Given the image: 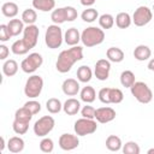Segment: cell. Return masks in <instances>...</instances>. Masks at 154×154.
Segmentation results:
<instances>
[{
	"instance_id": "6da1fadb",
	"label": "cell",
	"mask_w": 154,
	"mask_h": 154,
	"mask_svg": "<svg viewBox=\"0 0 154 154\" xmlns=\"http://www.w3.org/2000/svg\"><path fill=\"white\" fill-rule=\"evenodd\" d=\"M82 59H83V48L79 46H72L71 48L60 52L55 63V69L60 73H66L71 70L75 63Z\"/></svg>"
},
{
	"instance_id": "7a4b0ae2",
	"label": "cell",
	"mask_w": 154,
	"mask_h": 154,
	"mask_svg": "<svg viewBox=\"0 0 154 154\" xmlns=\"http://www.w3.org/2000/svg\"><path fill=\"white\" fill-rule=\"evenodd\" d=\"M105 40V32L97 26H88L81 34V41L85 47H94L102 43Z\"/></svg>"
},
{
	"instance_id": "3957f363",
	"label": "cell",
	"mask_w": 154,
	"mask_h": 154,
	"mask_svg": "<svg viewBox=\"0 0 154 154\" xmlns=\"http://www.w3.org/2000/svg\"><path fill=\"white\" fill-rule=\"evenodd\" d=\"M64 40L63 36V30L58 24H52L47 28L46 34H45V42L48 48L51 49H57L61 46Z\"/></svg>"
},
{
	"instance_id": "277c9868",
	"label": "cell",
	"mask_w": 154,
	"mask_h": 154,
	"mask_svg": "<svg viewBox=\"0 0 154 154\" xmlns=\"http://www.w3.org/2000/svg\"><path fill=\"white\" fill-rule=\"evenodd\" d=\"M130 90L132 96L141 103H149L153 99V91L144 82H135Z\"/></svg>"
},
{
	"instance_id": "5b68a950",
	"label": "cell",
	"mask_w": 154,
	"mask_h": 154,
	"mask_svg": "<svg viewBox=\"0 0 154 154\" xmlns=\"http://www.w3.org/2000/svg\"><path fill=\"white\" fill-rule=\"evenodd\" d=\"M42 89H43V79H42V77L38 76V75H32L25 82L24 94L30 99H35L41 94Z\"/></svg>"
},
{
	"instance_id": "8992f818",
	"label": "cell",
	"mask_w": 154,
	"mask_h": 154,
	"mask_svg": "<svg viewBox=\"0 0 154 154\" xmlns=\"http://www.w3.org/2000/svg\"><path fill=\"white\" fill-rule=\"evenodd\" d=\"M54 125H55V122H54L53 117L43 116L35 122L32 129H34V132L37 137H45L54 129Z\"/></svg>"
},
{
	"instance_id": "52a82bcc",
	"label": "cell",
	"mask_w": 154,
	"mask_h": 154,
	"mask_svg": "<svg viewBox=\"0 0 154 154\" xmlns=\"http://www.w3.org/2000/svg\"><path fill=\"white\" fill-rule=\"evenodd\" d=\"M75 132L77 136H87L90 134H94L97 129V124L94 119H89V118H81L77 119L75 122Z\"/></svg>"
},
{
	"instance_id": "ba28073f",
	"label": "cell",
	"mask_w": 154,
	"mask_h": 154,
	"mask_svg": "<svg viewBox=\"0 0 154 154\" xmlns=\"http://www.w3.org/2000/svg\"><path fill=\"white\" fill-rule=\"evenodd\" d=\"M43 63V58L40 53H31L25 59H23L20 64V69L25 73H32L35 72Z\"/></svg>"
},
{
	"instance_id": "9c48e42d",
	"label": "cell",
	"mask_w": 154,
	"mask_h": 154,
	"mask_svg": "<svg viewBox=\"0 0 154 154\" xmlns=\"http://www.w3.org/2000/svg\"><path fill=\"white\" fill-rule=\"evenodd\" d=\"M153 18L152 10L147 6H140L135 10L132 14V22L136 26H144L147 25Z\"/></svg>"
},
{
	"instance_id": "30bf717a",
	"label": "cell",
	"mask_w": 154,
	"mask_h": 154,
	"mask_svg": "<svg viewBox=\"0 0 154 154\" xmlns=\"http://www.w3.org/2000/svg\"><path fill=\"white\" fill-rule=\"evenodd\" d=\"M38 34H40L38 26H36L35 24H30V25H26L24 28L23 41L25 42V45L28 46L29 49H31L36 46L37 40H38Z\"/></svg>"
},
{
	"instance_id": "8fae6325",
	"label": "cell",
	"mask_w": 154,
	"mask_h": 154,
	"mask_svg": "<svg viewBox=\"0 0 154 154\" xmlns=\"http://www.w3.org/2000/svg\"><path fill=\"white\" fill-rule=\"evenodd\" d=\"M109 71H111V63L107 59H99L95 64V69H94V73L95 77L99 81H106L109 76Z\"/></svg>"
},
{
	"instance_id": "7c38bea8",
	"label": "cell",
	"mask_w": 154,
	"mask_h": 154,
	"mask_svg": "<svg viewBox=\"0 0 154 154\" xmlns=\"http://www.w3.org/2000/svg\"><path fill=\"white\" fill-rule=\"evenodd\" d=\"M79 144V140L77 135L72 134H63L59 137V147L63 150H72L77 148Z\"/></svg>"
},
{
	"instance_id": "4fadbf2b",
	"label": "cell",
	"mask_w": 154,
	"mask_h": 154,
	"mask_svg": "<svg viewBox=\"0 0 154 154\" xmlns=\"http://www.w3.org/2000/svg\"><path fill=\"white\" fill-rule=\"evenodd\" d=\"M116 116H117L116 111L112 107H100V108H96L95 111V119L101 124L112 122L116 118Z\"/></svg>"
},
{
	"instance_id": "5bb4252c",
	"label": "cell",
	"mask_w": 154,
	"mask_h": 154,
	"mask_svg": "<svg viewBox=\"0 0 154 154\" xmlns=\"http://www.w3.org/2000/svg\"><path fill=\"white\" fill-rule=\"evenodd\" d=\"M63 93L67 96H75L79 91V83L75 78H67L61 84Z\"/></svg>"
},
{
	"instance_id": "9a60e30c",
	"label": "cell",
	"mask_w": 154,
	"mask_h": 154,
	"mask_svg": "<svg viewBox=\"0 0 154 154\" xmlns=\"http://www.w3.org/2000/svg\"><path fill=\"white\" fill-rule=\"evenodd\" d=\"M79 109H81V102L75 97L67 99L63 105V111L67 116H75L79 112Z\"/></svg>"
},
{
	"instance_id": "2e32d148",
	"label": "cell",
	"mask_w": 154,
	"mask_h": 154,
	"mask_svg": "<svg viewBox=\"0 0 154 154\" xmlns=\"http://www.w3.org/2000/svg\"><path fill=\"white\" fill-rule=\"evenodd\" d=\"M64 41H65L66 45H69L71 47L72 46H77L78 42L81 41V34H79L78 29H76V28L67 29L65 31V34H64Z\"/></svg>"
},
{
	"instance_id": "e0dca14e",
	"label": "cell",
	"mask_w": 154,
	"mask_h": 154,
	"mask_svg": "<svg viewBox=\"0 0 154 154\" xmlns=\"http://www.w3.org/2000/svg\"><path fill=\"white\" fill-rule=\"evenodd\" d=\"M150 55H152V51L146 45H138L134 51V58L138 61H144L149 59Z\"/></svg>"
},
{
	"instance_id": "ac0fdd59",
	"label": "cell",
	"mask_w": 154,
	"mask_h": 154,
	"mask_svg": "<svg viewBox=\"0 0 154 154\" xmlns=\"http://www.w3.org/2000/svg\"><path fill=\"white\" fill-rule=\"evenodd\" d=\"M32 7L42 12H49L54 10L55 1L54 0H32Z\"/></svg>"
},
{
	"instance_id": "d6986e66",
	"label": "cell",
	"mask_w": 154,
	"mask_h": 154,
	"mask_svg": "<svg viewBox=\"0 0 154 154\" xmlns=\"http://www.w3.org/2000/svg\"><path fill=\"white\" fill-rule=\"evenodd\" d=\"M7 148L11 153H20L24 149V141L22 137L13 136L7 142Z\"/></svg>"
},
{
	"instance_id": "ffe728a7",
	"label": "cell",
	"mask_w": 154,
	"mask_h": 154,
	"mask_svg": "<svg viewBox=\"0 0 154 154\" xmlns=\"http://www.w3.org/2000/svg\"><path fill=\"white\" fill-rule=\"evenodd\" d=\"M106 55L112 63H120L124 60V52L118 47H109L106 52Z\"/></svg>"
},
{
	"instance_id": "44dd1931",
	"label": "cell",
	"mask_w": 154,
	"mask_h": 154,
	"mask_svg": "<svg viewBox=\"0 0 154 154\" xmlns=\"http://www.w3.org/2000/svg\"><path fill=\"white\" fill-rule=\"evenodd\" d=\"M79 96H81V100L84 101L85 103H91L96 99V93H95V89L93 87L87 85V87H83L82 88Z\"/></svg>"
},
{
	"instance_id": "7402d4cb",
	"label": "cell",
	"mask_w": 154,
	"mask_h": 154,
	"mask_svg": "<svg viewBox=\"0 0 154 154\" xmlns=\"http://www.w3.org/2000/svg\"><path fill=\"white\" fill-rule=\"evenodd\" d=\"M93 77V71L89 66L87 65H82L78 67L77 70V79L82 83H88Z\"/></svg>"
},
{
	"instance_id": "603a6c76",
	"label": "cell",
	"mask_w": 154,
	"mask_h": 154,
	"mask_svg": "<svg viewBox=\"0 0 154 154\" xmlns=\"http://www.w3.org/2000/svg\"><path fill=\"white\" fill-rule=\"evenodd\" d=\"M123 147L122 144V140L120 137L116 136V135H109L107 138H106V148L111 152H118Z\"/></svg>"
},
{
	"instance_id": "cb8c5ba5",
	"label": "cell",
	"mask_w": 154,
	"mask_h": 154,
	"mask_svg": "<svg viewBox=\"0 0 154 154\" xmlns=\"http://www.w3.org/2000/svg\"><path fill=\"white\" fill-rule=\"evenodd\" d=\"M131 23H132V19L128 12H120L116 17V24L119 29H126L131 25Z\"/></svg>"
},
{
	"instance_id": "d4e9b609",
	"label": "cell",
	"mask_w": 154,
	"mask_h": 154,
	"mask_svg": "<svg viewBox=\"0 0 154 154\" xmlns=\"http://www.w3.org/2000/svg\"><path fill=\"white\" fill-rule=\"evenodd\" d=\"M7 26L12 34V36H18L24 31V22L22 19H11L7 23Z\"/></svg>"
},
{
	"instance_id": "484cf974",
	"label": "cell",
	"mask_w": 154,
	"mask_h": 154,
	"mask_svg": "<svg viewBox=\"0 0 154 154\" xmlns=\"http://www.w3.org/2000/svg\"><path fill=\"white\" fill-rule=\"evenodd\" d=\"M17 71H18V64H17L16 60L8 59V60H6L4 63V65H2V72H4L5 76L12 77V76H14L17 73Z\"/></svg>"
},
{
	"instance_id": "4316f807",
	"label": "cell",
	"mask_w": 154,
	"mask_h": 154,
	"mask_svg": "<svg viewBox=\"0 0 154 154\" xmlns=\"http://www.w3.org/2000/svg\"><path fill=\"white\" fill-rule=\"evenodd\" d=\"M1 12L5 17H8V18H13L18 14V6L17 4L12 2V1H8V2H5L2 6H1Z\"/></svg>"
},
{
	"instance_id": "83f0119b",
	"label": "cell",
	"mask_w": 154,
	"mask_h": 154,
	"mask_svg": "<svg viewBox=\"0 0 154 154\" xmlns=\"http://www.w3.org/2000/svg\"><path fill=\"white\" fill-rule=\"evenodd\" d=\"M51 19L54 24H63L64 22H67L66 19V11H65V7H60V8H57V10H53L52 13H51Z\"/></svg>"
},
{
	"instance_id": "f1b7e54d",
	"label": "cell",
	"mask_w": 154,
	"mask_h": 154,
	"mask_svg": "<svg viewBox=\"0 0 154 154\" xmlns=\"http://www.w3.org/2000/svg\"><path fill=\"white\" fill-rule=\"evenodd\" d=\"M11 51H12V53L16 54V55H24V54H26L30 49L28 48V46L25 45V42H24L23 38H22V40H17V41H14V42L12 43Z\"/></svg>"
},
{
	"instance_id": "f546056e",
	"label": "cell",
	"mask_w": 154,
	"mask_h": 154,
	"mask_svg": "<svg viewBox=\"0 0 154 154\" xmlns=\"http://www.w3.org/2000/svg\"><path fill=\"white\" fill-rule=\"evenodd\" d=\"M135 73L130 70H125L120 73V83L125 88H131L132 84L135 83Z\"/></svg>"
},
{
	"instance_id": "4dcf8cb0",
	"label": "cell",
	"mask_w": 154,
	"mask_h": 154,
	"mask_svg": "<svg viewBox=\"0 0 154 154\" xmlns=\"http://www.w3.org/2000/svg\"><path fill=\"white\" fill-rule=\"evenodd\" d=\"M46 108H47V111H48L49 113L55 114V113H59V112L63 109V105H61V102H60L59 99H57V97H51V99H48L47 102H46Z\"/></svg>"
},
{
	"instance_id": "1f68e13d",
	"label": "cell",
	"mask_w": 154,
	"mask_h": 154,
	"mask_svg": "<svg viewBox=\"0 0 154 154\" xmlns=\"http://www.w3.org/2000/svg\"><path fill=\"white\" fill-rule=\"evenodd\" d=\"M124 99V94L118 88H109L108 90V103H120Z\"/></svg>"
},
{
	"instance_id": "d6a6232c",
	"label": "cell",
	"mask_w": 154,
	"mask_h": 154,
	"mask_svg": "<svg viewBox=\"0 0 154 154\" xmlns=\"http://www.w3.org/2000/svg\"><path fill=\"white\" fill-rule=\"evenodd\" d=\"M81 18L87 22V23H93L94 20H96L99 18V13H97V10L96 8H93V7H89L87 10H84L81 14Z\"/></svg>"
},
{
	"instance_id": "836d02e7",
	"label": "cell",
	"mask_w": 154,
	"mask_h": 154,
	"mask_svg": "<svg viewBox=\"0 0 154 154\" xmlns=\"http://www.w3.org/2000/svg\"><path fill=\"white\" fill-rule=\"evenodd\" d=\"M37 19V13L35 10L32 8H26L23 11L22 13V20L26 24V25H30V24H34Z\"/></svg>"
},
{
	"instance_id": "e575fe53",
	"label": "cell",
	"mask_w": 154,
	"mask_h": 154,
	"mask_svg": "<svg viewBox=\"0 0 154 154\" xmlns=\"http://www.w3.org/2000/svg\"><path fill=\"white\" fill-rule=\"evenodd\" d=\"M32 116H34V114H32L29 109H26V108L23 106L22 108H18V109L16 111V113H14V119H17V120H22V122H26V123H30Z\"/></svg>"
},
{
	"instance_id": "d590c367",
	"label": "cell",
	"mask_w": 154,
	"mask_h": 154,
	"mask_svg": "<svg viewBox=\"0 0 154 154\" xmlns=\"http://www.w3.org/2000/svg\"><path fill=\"white\" fill-rule=\"evenodd\" d=\"M99 24L102 29H111L114 25V18L109 13H103L99 17Z\"/></svg>"
},
{
	"instance_id": "8d00e7d4",
	"label": "cell",
	"mask_w": 154,
	"mask_h": 154,
	"mask_svg": "<svg viewBox=\"0 0 154 154\" xmlns=\"http://www.w3.org/2000/svg\"><path fill=\"white\" fill-rule=\"evenodd\" d=\"M12 129L17 135H24L29 129V123L14 119L12 123Z\"/></svg>"
},
{
	"instance_id": "74e56055",
	"label": "cell",
	"mask_w": 154,
	"mask_h": 154,
	"mask_svg": "<svg viewBox=\"0 0 154 154\" xmlns=\"http://www.w3.org/2000/svg\"><path fill=\"white\" fill-rule=\"evenodd\" d=\"M122 149H123V153H124V154H140V152H141L140 146H138L136 142H134V141L126 142V143L122 147Z\"/></svg>"
},
{
	"instance_id": "f35d334b",
	"label": "cell",
	"mask_w": 154,
	"mask_h": 154,
	"mask_svg": "<svg viewBox=\"0 0 154 154\" xmlns=\"http://www.w3.org/2000/svg\"><path fill=\"white\" fill-rule=\"evenodd\" d=\"M40 149L43 153H52L53 149H54V142H53V140L52 138H48V137H45L43 140H41V142H40Z\"/></svg>"
},
{
	"instance_id": "ab89813d",
	"label": "cell",
	"mask_w": 154,
	"mask_h": 154,
	"mask_svg": "<svg viewBox=\"0 0 154 154\" xmlns=\"http://www.w3.org/2000/svg\"><path fill=\"white\" fill-rule=\"evenodd\" d=\"M24 107L26 109H29L32 114H37L40 111H41V103L36 100H29L24 103Z\"/></svg>"
},
{
	"instance_id": "60d3db41",
	"label": "cell",
	"mask_w": 154,
	"mask_h": 154,
	"mask_svg": "<svg viewBox=\"0 0 154 154\" xmlns=\"http://www.w3.org/2000/svg\"><path fill=\"white\" fill-rule=\"evenodd\" d=\"M12 37V34L7 26V24H1L0 25V41L6 42Z\"/></svg>"
},
{
	"instance_id": "b9f144b4",
	"label": "cell",
	"mask_w": 154,
	"mask_h": 154,
	"mask_svg": "<svg viewBox=\"0 0 154 154\" xmlns=\"http://www.w3.org/2000/svg\"><path fill=\"white\" fill-rule=\"evenodd\" d=\"M95 111H96V109H95L93 106L87 105V106H84V107L81 109V114H82V117H84V118L94 119V118H95Z\"/></svg>"
},
{
	"instance_id": "7bdbcfd3",
	"label": "cell",
	"mask_w": 154,
	"mask_h": 154,
	"mask_svg": "<svg viewBox=\"0 0 154 154\" xmlns=\"http://www.w3.org/2000/svg\"><path fill=\"white\" fill-rule=\"evenodd\" d=\"M65 11H66V19L67 22H72L77 18L78 13H77V10L72 6H65Z\"/></svg>"
},
{
	"instance_id": "ee69618b",
	"label": "cell",
	"mask_w": 154,
	"mask_h": 154,
	"mask_svg": "<svg viewBox=\"0 0 154 154\" xmlns=\"http://www.w3.org/2000/svg\"><path fill=\"white\" fill-rule=\"evenodd\" d=\"M108 90H109V88H102V89H100V91L97 94L99 100L102 103H108Z\"/></svg>"
},
{
	"instance_id": "f6af8a7d",
	"label": "cell",
	"mask_w": 154,
	"mask_h": 154,
	"mask_svg": "<svg viewBox=\"0 0 154 154\" xmlns=\"http://www.w3.org/2000/svg\"><path fill=\"white\" fill-rule=\"evenodd\" d=\"M10 54V49L7 46L5 45H0V59L1 60H5Z\"/></svg>"
},
{
	"instance_id": "bcb514c9",
	"label": "cell",
	"mask_w": 154,
	"mask_h": 154,
	"mask_svg": "<svg viewBox=\"0 0 154 154\" xmlns=\"http://www.w3.org/2000/svg\"><path fill=\"white\" fill-rule=\"evenodd\" d=\"M95 1L96 0H81V4L83 6H91V5L95 4Z\"/></svg>"
},
{
	"instance_id": "7dc6e473",
	"label": "cell",
	"mask_w": 154,
	"mask_h": 154,
	"mask_svg": "<svg viewBox=\"0 0 154 154\" xmlns=\"http://www.w3.org/2000/svg\"><path fill=\"white\" fill-rule=\"evenodd\" d=\"M148 70H150V71H153L154 72V58L153 59H150L149 60V63H148Z\"/></svg>"
},
{
	"instance_id": "c3c4849f",
	"label": "cell",
	"mask_w": 154,
	"mask_h": 154,
	"mask_svg": "<svg viewBox=\"0 0 154 154\" xmlns=\"http://www.w3.org/2000/svg\"><path fill=\"white\" fill-rule=\"evenodd\" d=\"M4 148H5V140H4V137H1V146H0V150L2 152V150H4Z\"/></svg>"
},
{
	"instance_id": "681fc988",
	"label": "cell",
	"mask_w": 154,
	"mask_h": 154,
	"mask_svg": "<svg viewBox=\"0 0 154 154\" xmlns=\"http://www.w3.org/2000/svg\"><path fill=\"white\" fill-rule=\"evenodd\" d=\"M148 154H154V148H150V149L148 150Z\"/></svg>"
},
{
	"instance_id": "f907efd6",
	"label": "cell",
	"mask_w": 154,
	"mask_h": 154,
	"mask_svg": "<svg viewBox=\"0 0 154 154\" xmlns=\"http://www.w3.org/2000/svg\"><path fill=\"white\" fill-rule=\"evenodd\" d=\"M153 11H154V5H153Z\"/></svg>"
}]
</instances>
